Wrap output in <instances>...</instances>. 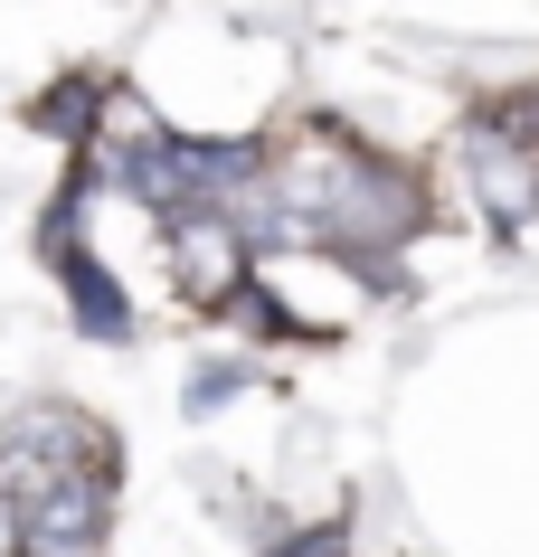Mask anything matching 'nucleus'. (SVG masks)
Returning <instances> with one entry per match:
<instances>
[{"instance_id": "nucleus-1", "label": "nucleus", "mask_w": 539, "mask_h": 557, "mask_svg": "<svg viewBox=\"0 0 539 557\" xmlns=\"http://www.w3.org/2000/svg\"><path fill=\"white\" fill-rule=\"evenodd\" d=\"M66 472H114V435H105L86 407L38 397V407H20L0 425V510L48 492V482H66Z\"/></svg>"}, {"instance_id": "nucleus-6", "label": "nucleus", "mask_w": 539, "mask_h": 557, "mask_svg": "<svg viewBox=\"0 0 539 557\" xmlns=\"http://www.w3.org/2000/svg\"><path fill=\"white\" fill-rule=\"evenodd\" d=\"M105 95H114L105 76H66V86H48V95L29 104V123L48 133V143H95V123H105Z\"/></svg>"}, {"instance_id": "nucleus-9", "label": "nucleus", "mask_w": 539, "mask_h": 557, "mask_svg": "<svg viewBox=\"0 0 539 557\" xmlns=\"http://www.w3.org/2000/svg\"><path fill=\"white\" fill-rule=\"evenodd\" d=\"M0 557H10V520H0Z\"/></svg>"}, {"instance_id": "nucleus-3", "label": "nucleus", "mask_w": 539, "mask_h": 557, "mask_svg": "<svg viewBox=\"0 0 539 557\" xmlns=\"http://www.w3.org/2000/svg\"><path fill=\"white\" fill-rule=\"evenodd\" d=\"M105 529H114V472H66L10 500V557H105Z\"/></svg>"}, {"instance_id": "nucleus-8", "label": "nucleus", "mask_w": 539, "mask_h": 557, "mask_svg": "<svg viewBox=\"0 0 539 557\" xmlns=\"http://www.w3.org/2000/svg\"><path fill=\"white\" fill-rule=\"evenodd\" d=\"M246 387V369H209V379H189V416H209V407H228Z\"/></svg>"}, {"instance_id": "nucleus-7", "label": "nucleus", "mask_w": 539, "mask_h": 557, "mask_svg": "<svg viewBox=\"0 0 539 557\" xmlns=\"http://www.w3.org/2000/svg\"><path fill=\"white\" fill-rule=\"evenodd\" d=\"M274 557H351V529H303V539H274Z\"/></svg>"}, {"instance_id": "nucleus-4", "label": "nucleus", "mask_w": 539, "mask_h": 557, "mask_svg": "<svg viewBox=\"0 0 539 557\" xmlns=\"http://www.w3.org/2000/svg\"><path fill=\"white\" fill-rule=\"evenodd\" d=\"M454 171H464V189H474V208L492 227H530L539 218V151L530 143H502L492 123H464Z\"/></svg>"}, {"instance_id": "nucleus-2", "label": "nucleus", "mask_w": 539, "mask_h": 557, "mask_svg": "<svg viewBox=\"0 0 539 557\" xmlns=\"http://www.w3.org/2000/svg\"><path fill=\"white\" fill-rule=\"evenodd\" d=\"M86 189H95V171H76L48 199V218H38V256L58 264V284H66V312H76V331L86 341H133V302H123V284L105 274V256H86Z\"/></svg>"}, {"instance_id": "nucleus-5", "label": "nucleus", "mask_w": 539, "mask_h": 557, "mask_svg": "<svg viewBox=\"0 0 539 557\" xmlns=\"http://www.w3.org/2000/svg\"><path fill=\"white\" fill-rule=\"evenodd\" d=\"M171 274H180V294L189 302H228L246 284V274H256V246H246L237 236V218H228V208H199V218H171Z\"/></svg>"}]
</instances>
